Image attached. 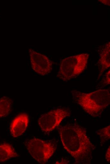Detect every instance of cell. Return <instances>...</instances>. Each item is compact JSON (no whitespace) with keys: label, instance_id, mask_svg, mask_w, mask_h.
Returning a JSON list of instances; mask_svg holds the SVG:
<instances>
[{"label":"cell","instance_id":"obj_2","mask_svg":"<svg viewBox=\"0 0 110 164\" xmlns=\"http://www.w3.org/2000/svg\"><path fill=\"white\" fill-rule=\"evenodd\" d=\"M73 101L87 113L96 117L100 116L110 104V89H100L90 93L71 91Z\"/></svg>","mask_w":110,"mask_h":164},{"label":"cell","instance_id":"obj_13","mask_svg":"<svg viewBox=\"0 0 110 164\" xmlns=\"http://www.w3.org/2000/svg\"><path fill=\"white\" fill-rule=\"evenodd\" d=\"M105 158L107 161L109 163L110 162V146H109L107 150L105 155Z\"/></svg>","mask_w":110,"mask_h":164},{"label":"cell","instance_id":"obj_11","mask_svg":"<svg viewBox=\"0 0 110 164\" xmlns=\"http://www.w3.org/2000/svg\"><path fill=\"white\" fill-rule=\"evenodd\" d=\"M95 133L99 135L102 141L108 140L110 138V126L96 131Z\"/></svg>","mask_w":110,"mask_h":164},{"label":"cell","instance_id":"obj_12","mask_svg":"<svg viewBox=\"0 0 110 164\" xmlns=\"http://www.w3.org/2000/svg\"><path fill=\"white\" fill-rule=\"evenodd\" d=\"M110 70H109L106 73L103 79V82H102L103 86H105L106 85L110 84Z\"/></svg>","mask_w":110,"mask_h":164},{"label":"cell","instance_id":"obj_5","mask_svg":"<svg viewBox=\"0 0 110 164\" xmlns=\"http://www.w3.org/2000/svg\"><path fill=\"white\" fill-rule=\"evenodd\" d=\"M71 114L70 110L67 108L55 109L41 115L38 124L43 132L49 133L58 127L65 118L70 117Z\"/></svg>","mask_w":110,"mask_h":164},{"label":"cell","instance_id":"obj_3","mask_svg":"<svg viewBox=\"0 0 110 164\" xmlns=\"http://www.w3.org/2000/svg\"><path fill=\"white\" fill-rule=\"evenodd\" d=\"M89 57V54L82 53L63 59L57 77L64 82L76 78L86 68Z\"/></svg>","mask_w":110,"mask_h":164},{"label":"cell","instance_id":"obj_14","mask_svg":"<svg viewBox=\"0 0 110 164\" xmlns=\"http://www.w3.org/2000/svg\"><path fill=\"white\" fill-rule=\"evenodd\" d=\"M99 2L102 3L103 4L107 5L110 6V1H106V0H99Z\"/></svg>","mask_w":110,"mask_h":164},{"label":"cell","instance_id":"obj_10","mask_svg":"<svg viewBox=\"0 0 110 164\" xmlns=\"http://www.w3.org/2000/svg\"><path fill=\"white\" fill-rule=\"evenodd\" d=\"M13 101L10 98L4 96L0 98V118L8 116L11 111Z\"/></svg>","mask_w":110,"mask_h":164},{"label":"cell","instance_id":"obj_1","mask_svg":"<svg viewBox=\"0 0 110 164\" xmlns=\"http://www.w3.org/2000/svg\"><path fill=\"white\" fill-rule=\"evenodd\" d=\"M58 131L64 148L74 159L75 164H90L95 148L89 138L86 128L76 123L60 126Z\"/></svg>","mask_w":110,"mask_h":164},{"label":"cell","instance_id":"obj_6","mask_svg":"<svg viewBox=\"0 0 110 164\" xmlns=\"http://www.w3.org/2000/svg\"><path fill=\"white\" fill-rule=\"evenodd\" d=\"M29 53L31 68L36 73L45 76L51 72L52 62L47 56L31 48L29 49Z\"/></svg>","mask_w":110,"mask_h":164},{"label":"cell","instance_id":"obj_9","mask_svg":"<svg viewBox=\"0 0 110 164\" xmlns=\"http://www.w3.org/2000/svg\"><path fill=\"white\" fill-rule=\"evenodd\" d=\"M19 156L11 145L6 143L0 144V162H6Z\"/></svg>","mask_w":110,"mask_h":164},{"label":"cell","instance_id":"obj_4","mask_svg":"<svg viewBox=\"0 0 110 164\" xmlns=\"http://www.w3.org/2000/svg\"><path fill=\"white\" fill-rule=\"evenodd\" d=\"M28 151L32 157L38 163H46L56 152L57 145L53 141H45L34 138L24 143Z\"/></svg>","mask_w":110,"mask_h":164},{"label":"cell","instance_id":"obj_7","mask_svg":"<svg viewBox=\"0 0 110 164\" xmlns=\"http://www.w3.org/2000/svg\"><path fill=\"white\" fill-rule=\"evenodd\" d=\"M29 122V117L26 113L19 114L12 121L10 127L12 136L17 137L21 136L26 131Z\"/></svg>","mask_w":110,"mask_h":164},{"label":"cell","instance_id":"obj_8","mask_svg":"<svg viewBox=\"0 0 110 164\" xmlns=\"http://www.w3.org/2000/svg\"><path fill=\"white\" fill-rule=\"evenodd\" d=\"M110 54V42L106 43L102 47L100 53V56L97 63L98 66L99 67V73L98 79L105 71L109 68Z\"/></svg>","mask_w":110,"mask_h":164}]
</instances>
